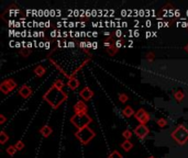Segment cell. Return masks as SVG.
Returning a JSON list of instances; mask_svg holds the SVG:
<instances>
[{
  "instance_id": "1",
  "label": "cell",
  "mask_w": 188,
  "mask_h": 158,
  "mask_svg": "<svg viewBox=\"0 0 188 158\" xmlns=\"http://www.w3.org/2000/svg\"><path fill=\"white\" fill-rule=\"evenodd\" d=\"M43 99L53 108V109H57L58 106L67 100V94L61 89L56 88L54 86H52L51 88L46 91V93L43 96Z\"/></svg>"
},
{
  "instance_id": "2",
  "label": "cell",
  "mask_w": 188,
  "mask_h": 158,
  "mask_svg": "<svg viewBox=\"0 0 188 158\" xmlns=\"http://www.w3.org/2000/svg\"><path fill=\"white\" fill-rule=\"evenodd\" d=\"M91 122H92V118L88 115L87 113H78V114H74V115L70 118V123H73L74 126H76L78 130L87 128Z\"/></svg>"
},
{
  "instance_id": "3",
  "label": "cell",
  "mask_w": 188,
  "mask_h": 158,
  "mask_svg": "<svg viewBox=\"0 0 188 158\" xmlns=\"http://www.w3.org/2000/svg\"><path fill=\"white\" fill-rule=\"evenodd\" d=\"M172 138L179 145H185L188 141V128L184 125H178L172 132Z\"/></svg>"
},
{
  "instance_id": "4",
  "label": "cell",
  "mask_w": 188,
  "mask_h": 158,
  "mask_svg": "<svg viewBox=\"0 0 188 158\" xmlns=\"http://www.w3.org/2000/svg\"><path fill=\"white\" fill-rule=\"evenodd\" d=\"M75 136L83 145H86L96 136V133L94 132V130H91L89 126H87V128H84L82 130H78L75 133Z\"/></svg>"
},
{
  "instance_id": "5",
  "label": "cell",
  "mask_w": 188,
  "mask_h": 158,
  "mask_svg": "<svg viewBox=\"0 0 188 158\" xmlns=\"http://www.w3.org/2000/svg\"><path fill=\"white\" fill-rule=\"evenodd\" d=\"M17 82L13 80V79L9 78V79H6V80H3L1 84H0V90L1 92L5 94H8L10 93L11 91H13L15 88H17Z\"/></svg>"
},
{
  "instance_id": "6",
  "label": "cell",
  "mask_w": 188,
  "mask_h": 158,
  "mask_svg": "<svg viewBox=\"0 0 188 158\" xmlns=\"http://www.w3.org/2000/svg\"><path fill=\"white\" fill-rule=\"evenodd\" d=\"M134 118H137V121L140 122L141 124H144L145 125V123H147V122L150 121V114L149 112H146L144 109H139L135 112V114H134Z\"/></svg>"
},
{
  "instance_id": "7",
  "label": "cell",
  "mask_w": 188,
  "mask_h": 158,
  "mask_svg": "<svg viewBox=\"0 0 188 158\" xmlns=\"http://www.w3.org/2000/svg\"><path fill=\"white\" fill-rule=\"evenodd\" d=\"M134 134L137 135L139 138H141V140H143V138H145L147 135H149L150 131H149V128H146V125L144 124H140L138 125L137 128H134Z\"/></svg>"
},
{
  "instance_id": "8",
  "label": "cell",
  "mask_w": 188,
  "mask_h": 158,
  "mask_svg": "<svg viewBox=\"0 0 188 158\" xmlns=\"http://www.w3.org/2000/svg\"><path fill=\"white\" fill-rule=\"evenodd\" d=\"M87 106L84 101H77L74 106V112L75 114H78V113H87Z\"/></svg>"
},
{
  "instance_id": "9",
  "label": "cell",
  "mask_w": 188,
  "mask_h": 158,
  "mask_svg": "<svg viewBox=\"0 0 188 158\" xmlns=\"http://www.w3.org/2000/svg\"><path fill=\"white\" fill-rule=\"evenodd\" d=\"M79 96L83 98V100L84 101H88L90 100L91 98L94 97V91L91 90L89 87H85V88L83 89L82 91L79 92Z\"/></svg>"
},
{
  "instance_id": "10",
  "label": "cell",
  "mask_w": 188,
  "mask_h": 158,
  "mask_svg": "<svg viewBox=\"0 0 188 158\" xmlns=\"http://www.w3.org/2000/svg\"><path fill=\"white\" fill-rule=\"evenodd\" d=\"M19 94L21 96L23 99H28L32 94V89H31L30 86L28 85H23L21 88L19 89Z\"/></svg>"
},
{
  "instance_id": "11",
  "label": "cell",
  "mask_w": 188,
  "mask_h": 158,
  "mask_svg": "<svg viewBox=\"0 0 188 158\" xmlns=\"http://www.w3.org/2000/svg\"><path fill=\"white\" fill-rule=\"evenodd\" d=\"M67 87L72 90H76L79 87V80L76 77H70L68 79V82H67Z\"/></svg>"
},
{
  "instance_id": "12",
  "label": "cell",
  "mask_w": 188,
  "mask_h": 158,
  "mask_svg": "<svg viewBox=\"0 0 188 158\" xmlns=\"http://www.w3.org/2000/svg\"><path fill=\"white\" fill-rule=\"evenodd\" d=\"M40 133H41V135H42V136L49 137L50 135L53 133V130H52V128H51V126H49V125H44V126H42V128H41V130H40Z\"/></svg>"
},
{
  "instance_id": "13",
  "label": "cell",
  "mask_w": 188,
  "mask_h": 158,
  "mask_svg": "<svg viewBox=\"0 0 188 158\" xmlns=\"http://www.w3.org/2000/svg\"><path fill=\"white\" fill-rule=\"evenodd\" d=\"M122 113H123V115H125V118H131L132 115H134V114H135L134 110L132 109V106H125V109L122 110Z\"/></svg>"
},
{
  "instance_id": "14",
  "label": "cell",
  "mask_w": 188,
  "mask_h": 158,
  "mask_svg": "<svg viewBox=\"0 0 188 158\" xmlns=\"http://www.w3.org/2000/svg\"><path fill=\"white\" fill-rule=\"evenodd\" d=\"M45 67L42 66V65H37L35 68H34V74L37 75V77H42L44 74H45Z\"/></svg>"
},
{
  "instance_id": "15",
  "label": "cell",
  "mask_w": 188,
  "mask_h": 158,
  "mask_svg": "<svg viewBox=\"0 0 188 158\" xmlns=\"http://www.w3.org/2000/svg\"><path fill=\"white\" fill-rule=\"evenodd\" d=\"M132 147H133V144L128 140H125V142L121 144V148L123 149V150H125V152H130L131 149H132Z\"/></svg>"
},
{
  "instance_id": "16",
  "label": "cell",
  "mask_w": 188,
  "mask_h": 158,
  "mask_svg": "<svg viewBox=\"0 0 188 158\" xmlns=\"http://www.w3.org/2000/svg\"><path fill=\"white\" fill-rule=\"evenodd\" d=\"M174 98H175V100L177 101V102H180V101H183V99L185 98V94H184V92H183L182 90H178V91H176L175 93H174Z\"/></svg>"
},
{
  "instance_id": "17",
  "label": "cell",
  "mask_w": 188,
  "mask_h": 158,
  "mask_svg": "<svg viewBox=\"0 0 188 158\" xmlns=\"http://www.w3.org/2000/svg\"><path fill=\"white\" fill-rule=\"evenodd\" d=\"M118 47H117V45H112V46H110V47H108L107 49V52H108V54L110 55V56H115L117 53H118Z\"/></svg>"
},
{
  "instance_id": "18",
  "label": "cell",
  "mask_w": 188,
  "mask_h": 158,
  "mask_svg": "<svg viewBox=\"0 0 188 158\" xmlns=\"http://www.w3.org/2000/svg\"><path fill=\"white\" fill-rule=\"evenodd\" d=\"M7 141H9V136L7 135L5 131H1V133H0V144L7 143Z\"/></svg>"
},
{
  "instance_id": "19",
  "label": "cell",
  "mask_w": 188,
  "mask_h": 158,
  "mask_svg": "<svg viewBox=\"0 0 188 158\" xmlns=\"http://www.w3.org/2000/svg\"><path fill=\"white\" fill-rule=\"evenodd\" d=\"M17 150H18V149L15 148V145H11V146H9V147L7 148V154H8L9 156H13L15 153H17Z\"/></svg>"
},
{
  "instance_id": "20",
  "label": "cell",
  "mask_w": 188,
  "mask_h": 158,
  "mask_svg": "<svg viewBox=\"0 0 188 158\" xmlns=\"http://www.w3.org/2000/svg\"><path fill=\"white\" fill-rule=\"evenodd\" d=\"M64 85H65V84L63 82V80H62V79H57V80L54 82V85H53V86H54V87H56V88H58V89H61V90H63Z\"/></svg>"
},
{
  "instance_id": "21",
  "label": "cell",
  "mask_w": 188,
  "mask_h": 158,
  "mask_svg": "<svg viewBox=\"0 0 188 158\" xmlns=\"http://www.w3.org/2000/svg\"><path fill=\"white\" fill-rule=\"evenodd\" d=\"M156 123H157V125L160 126V128H164L165 126L167 125V121L165 120V118H158L157 121H156Z\"/></svg>"
},
{
  "instance_id": "22",
  "label": "cell",
  "mask_w": 188,
  "mask_h": 158,
  "mask_svg": "<svg viewBox=\"0 0 188 158\" xmlns=\"http://www.w3.org/2000/svg\"><path fill=\"white\" fill-rule=\"evenodd\" d=\"M122 136L125 137V140H130L131 137H132V132L130 131V130H125V131L122 132Z\"/></svg>"
},
{
  "instance_id": "23",
  "label": "cell",
  "mask_w": 188,
  "mask_h": 158,
  "mask_svg": "<svg viewBox=\"0 0 188 158\" xmlns=\"http://www.w3.org/2000/svg\"><path fill=\"white\" fill-rule=\"evenodd\" d=\"M119 100H120V102H122V103H125V102H127L128 100H129V97H128V94L125 93H119Z\"/></svg>"
},
{
  "instance_id": "24",
  "label": "cell",
  "mask_w": 188,
  "mask_h": 158,
  "mask_svg": "<svg viewBox=\"0 0 188 158\" xmlns=\"http://www.w3.org/2000/svg\"><path fill=\"white\" fill-rule=\"evenodd\" d=\"M30 53H31V49H20V54L23 56V57H27V56H29L30 55Z\"/></svg>"
},
{
  "instance_id": "25",
  "label": "cell",
  "mask_w": 188,
  "mask_h": 158,
  "mask_svg": "<svg viewBox=\"0 0 188 158\" xmlns=\"http://www.w3.org/2000/svg\"><path fill=\"white\" fill-rule=\"evenodd\" d=\"M15 148L18 149V150H22V149L24 148V143L22 142V141H18L17 143H15Z\"/></svg>"
},
{
  "instance_id": "26",
  "label": "cell",
  "mask_w": 188,
  "mask_h": 158,
  "mask_svg": "<svg viewBox=\"0 0 188 158\" xmlns=\"http://www.w3.org/2000/svg\"><path fill=\"white\" fill-rule=\"evenodd\" d=\"M109 158H122V156L118 150H113V152L109 155Z\"/></svg>"
},
{
  "instance_id": "27",
  "label": "cell",
  "mask_w": 188,
  "mask_h": 158,
  "mask_svg": "<svg viewBox=\"0 0 188 158\" xmlns=\"http://www.w3.org/2000/svg\"><path fill=\"white\" fill-rule=\"evenodd\" d=\"M146 59H147V62H150V63H152V62L154 61V58H155V55H154V53H152V52H150V53H147L146 54Z\"/></svg>"
},
{
  "instance_id": "28",
  "label": "cell",
  "mask_w": 188,
  "mask_h": 158,
  "mask_svg": "<svg viewBox=\"0 0 188 158\" xmlns=\"http://www.w3.org/2000/svg\"><path fill=\"white\" fill-rule=\"evenodd\" d=\"M5 122H6V116L3 114H0V124H5Z\"/></svg>"
},
{
  "instance_id": "29",
  "label": "cell",
  "mask_w": 188,
  "mask_h": 158,
  "mask_svg": "<svg viewBox=\"0 0 188 158\" xmlns=\"http://www.w3.org/2000/svg\"><path fill=\"white\" fill-rule=\"evenodd\" d=\"M115 45H117V47L119 49V47H120V46L122 45V44H121V41H117V42H115Z\"/></svg>"
},
{
  "instance_id": "30",
  "label": "cell",
  "mask_w": 188,
  "mask_h": 158,
  "mask_svg": "<svg viewBox=\"0 0 188 158\" xmlns=\"http://www.w3.org/2000/svg\"><path fill=\"white\" fill-rule=\"evenodd\" d=\"M184 49H185V52L188 54V43H187V44H186V45H185V47H184Z\"/></svg>"
},
{
  "instance_id": "31",
  "label": "cell",
  "mask_w": 188,
  "mask_h": 158,
  "mask_svg": "<svg viewBox=\"0 0 188 158\" xmlns=\"http://www.w3.org/2000/svg\"><path fill=\"white\" fill-rule=\"evenodd\" d=\"M147 158H155V157H153V156H150V157H147Z\"/></svg>"
}]
</instances>
